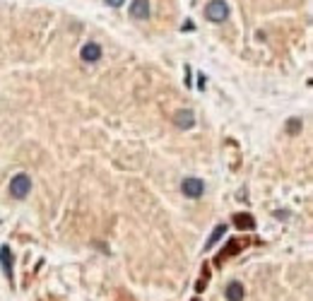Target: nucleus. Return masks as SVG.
<instances>
[{"instance_id": "nucleus-1", "label": "nucleus", "mask_w": 313, "mask_h": 301, "mask_svg": "<svg viewBox=\"0 0 313 301\" xmlns=\"http://www.w3.org/2000/svg\"><path fill=\"white\" fill-rule=\"evenodd\" d=\"M31 191V178H29L27 174H17V176H12V181H10V195L15 198V200H24Z\"/></svg>"}, {"instance_id": "nucleus-2", "label": "nucleus", "mask_w": 313, "mask_h": 301, "mask_svg": "<svg viewBox=\"0 0 313 301\" xmlns=\"http://www.w3.org/2000/svg\"><path fill=\"white\" fill-rule=\"evenodd\" d=\"M205 17L210 22H224L229 17V5L224 0H212L207 7H205Z\"/></svg>"}, {"instance_id": "nucleus-3", "label": "nucleus", "mask_w": 313, "mask_h": 301, "mask_svg": "<svg viewBox=\"0 0 313 301\" xmlns=\"http://www.w3.org/2000/svg\"><path fill=\"white\" fill-rule=\"evenodd\" d=\"M181 193H183L186 198H191V200H198L200 195L205 193V181H200V178H195V176L183 178V183H181Z\"/></svg>"}, {"instance_id": "nucleus-4", "label": "nucleus", "mask_w": 313, "mask_h": 301, "mask_svg": "<svg viewBox=\"0 0 313 301\" xmlns=\"http://www.w3.org/2000/svg\"><path fill=\"white\" fill-rule=\"evenodd\" d=\"M173 123H176L181 130H191V128L195 125V113H193L191 109L176 111V116H173Z\"/></svg>"}, {"instance_id": "nucleus-5", "label": "nucleus", "mask_w": 313, "mask_h": 301, "mask_svg": "<svg viewBox=\"0 0 313 301\" xmlns=\"http://www.w3.org/2000/svg\"><path fill=\"white\" fill-rule=\"evenodd\" d=\"M80 58H82L85 63H96V60L101 58V46H99V44H94V41H89V44H85V46H82Z\"/></svg>"}, {"instance_id": "nucleus-6", "label": "nucleus", "mask_w": 313, "mask_h": 301, "mask_svg": "<svg viewBox=\"0 0 313 301\" xmlns=\"http://www.w3.org/2000/svg\"><path fill=\"white\" fill-rule=\"evenodd\" d=\"M224 297H227V301H243L246 299V289H243V284L241 282H229L227 289H224Z\"/></svg>"}, {"instance_id": "nucleus-7", "label": "nucleus", "mask_w": 313, "mask_h": 301, "mask_svg": "<svg viewBox=\"0 0 313 301\" xmlns=\"http://www.w3.org/2000/svg\"><path fill=\"white\" fill-rule=\"evenodd\" d=\"M0 268H2L5 277L12 282V251H10V246H0Z\"/></svg>"}, {"instance_id": "nucleus-8", "label": "nucleus", "mask_w": 313, "mask_h": 301, "mask_svg": "<svg viewBox=\"0 0 313 301\" xmlns=\"http://www.w3.org/2000/svg\"><path fill=\"white\" fill-rule=\"evenodd\" d=\"M130 15L135 20H147L149 17V0H133L130 2Z\"/></svg>"}, {"instance_id": "nucleus-9", "label": "nucleus", "mask_w": 313, "mask_h": 301, "mask_svg": "<svg viewBox=\"0 0 313 301\" xmlns=\"http://www.w3.org/2000/svg\"><path fill=\"white\" fill-rule=\"evenodd\" d=\"M227 234V224H219V226H215V231L210 234V239H207V244H205V248L210 251V248H215L217 244H219V239Z\"/></svg>"}, {"instance_id": "nucleus-10", "label": "nucleus", "mask_w": 313, "mask_h": 301, "mask_svg": "<svg viewBox=\"0 0 313 301\" xmlns=\"http://www.w3.org/2000/svg\"><path fill=\"white\" fill-rule=\"evenodd\" d=\"M236 226H241V229H243V226H246V229H253V226H256V222H253V217H251V215H236Z\"/></svg>"}, {"instance_id": "nucleus-11", "label": "nucleus", "mask_w": 313, "mask_h": 301, "mask_svg": "<svg viewBox=\"0 0 313 301\" xmlns=\"http://www.w3.org/2000/svg\"><path fill=\"white\" fill-rule=\"evenodd\" d=\"M301 125H304L301 118H289L287 121V133L289 135H296V133H301Z\"/></svg>"}, {"instance_id": "nucleus-12", "label": "nucleus", "mask_w": 313, "mask_h": 301, "mask_svg": "<svg viewBox=\"0 0 313 301\" xmlns=\"http://www.w3.org/2000/svg\"><path fill=\"white\" fill-rule=\"evenodd\" d=\"M205 84H207V77H205V75H198V89H205Z\"/></svg>"}, {"instance_id": "nucleus-13", "label": "nucleus", "mask_w": 313, "mask_h": 301, "mask_svg": "<svg viewBox=\"0 0 313 301\" xmlns=\"http://www.w3.org/2000/svg\"><path fill=\"white\" fill-rule=\"evenodd\" d=\"M106 2H109V5H111V7H120V5H123V2H125V0H106Z\"/></svg>"}, {"instance_id": "nucleus-14", "label": "nucleus", "mask_w": 313, "mask_h": 301, "mask_svg": "<svg viewBox=\"0 0 313 301\" xmlns=\"http://www.w3.org/2000/svg\"><path fill=\"white\" fill-rule=\"evenodd\" d=\"M186 84L191 87V68H188V65H186Z\"/></svg>"}]
</instances>
